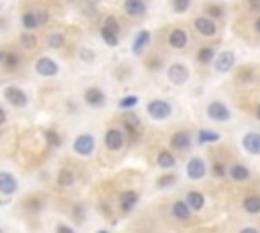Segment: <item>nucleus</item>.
<instances>
[{"label": "nucleus", "instance_id": "obj_1", "mask_svg": "<svg viewBox=\"0 0 260 233\" xmlns=\"http://www.w3.org/2000/svg\"><path fill=\"white\" fill-rule=\"evenodd\" d=\"M146 114L153 120H167L173 114V107L165 100H153V102H148V106H146Z\"/></svg>", "mask_w": 260, "mask_h": 233}, {"label": "nucleus", "instance_id": "obj_2", "mask_svg": "<svg viewBox=\"0 0 260 233\" xmlns=\"http://www.w3.org/2000/svg\"><path fill=\"white\" fill-rule=\"evenodd\" d=\"M95 148V138L92 134H79L73 140V152L77 156H92Z\"/></svg>", "mask_w": 260, "mask_h": 233}, {"label": "nucleus", "instance_id": "obj_3", "mask_svg": "<svg viewBox=\"0 0 260 233\" xmlns=\"http://www.w3.org/2000/svg\"><path fill=\"white\" fill-rule=\"evenodd\" d=\"M185 170H187V176L191 181H201L203 176L208 174V164H205V160L199 158V156H191L187 160Z\"/></svg>", "mask_w": 260, "mask_h": 233}, {"label": "nucleus", "instance_id": "obj_4", "mask_svg": "<svg viewBox=\"0 0 260 233\" xmlns=\"http://www.w3.org/2000/svg\"><path fill=\"white\" fill-rule=\"evenodd\" d=\"M205 112H208V118H210V120L220 122V124H224V122H230V120H232V112H230V107H228L224 102H212Z\"/></svg>", "mask_w": 260, "mask_h": 233}, {"label": "nucleus", "instance_id": "obj_5", "mask_svg": "<svg viewBox=\"0 0 260 233\" xmlns=\"http://www.w3.org/2000/svg\"><path fill=\"white\" fill-rule=\"evenodd\" d=\"M126 144V134L118 130V128H110L106 134H104V146L108 150H112V152H116V150H120L122 146Z\"/></svg>", "mask_w": 260, "mask_h": 233}, {"label": "nucleus", "instance_id": "obj_6", "mask_svg": "<svg viewBox=\"0 0 260 233\" xmlns=\"http://www.w3.org/2000/svg\"><path fill=\"white\" fill-rule=\"evenodd\" d=\"M167 77L171 84L175 85H183L189 81V67L183 65V63H173L169 69H167Z\"/></svg>", "mask_w": 260, "mask_h": 233}, {"label": "nucleus", "instance_id": "obj_7", "mask_svg": "<svg viewBox=\"0 0 260 233\" xmlns=\"http://www.w3.org/2000/svg\"><path fill=\"white\" fill-rule=\"evenodd\" d=\"M19 191V181L8 170H0V195L12 197Z\"/></svg>", "mask_w": 260, "mask_h": 233}, {"label": "nucleus", "instance_id": "obj_8", "mask_svg": "<svg viewBox=\"0 0 260 233\" xmlns=\"http://www.w3.org/2000/svg\"><path fill=\"white\" fill-rule=\"evenodd\" d=\"M4 100L10 104V106H15V107H24L26 104H29V98H26V93L17 87V85H8L4 87Z\"/></svg>", "mask_w": 260, "mask_h": 233}, {"label": "nucleus", "instance_id": "obj_9", "mask_svg": "<svg viewBox=\"0 0 260 233\" xmlns=\"http://www.w3.org/2000/svg\"><path fill=\"white\" fill-rule=\"evenodd\" d=\"M35 71L41 77H55L59 73V65L51 57H39L37 63H35Z\"/></svg>", "mask_w": 260, "mask_h": 233}, {"label": "nucleus", "instance_id": "obj_10", "mask_svg": "<svg viewBox=\"0 0 260 233\" xmlns=\"http://www.w3.org/2000/svg\"><path fill=\"white\" fill-rule=\"evenodd\" d=\"M234 63H236L234 51H222V53L215 57V61H213V69H215L217 73H228V71H232Z\"/></svg>", "mask_w": 260, "mask_h": 233}, {"label": "nucleus", "instance_id": "obj_11", "mask_svg": "<svg viewBox=\"0 0 260 233\" xmlns=\"http://www.w3.org/2000/svg\"><path fill=\"white\" fill-rule=\"evenodd\" d=\"M242 146L248 154L260 156V132H246L242 138Z\"/></svg>", "mask_w": 260, "mask_h": 233}, {"label": "nucleus", "instance_id": "obj_12", "mask_svg": "<svg viewBox=\"0 0 260 233\" xmlns=\"http://www.w3.org/2000/svg\"><path fill=\"white\" fill-rule=\"evenodd\" d=\"M193 26H195V31L199 35H203V37H213L217 33L215 22L212 19H208V17H197L195 22H193Z\"/></svg>", "mask_w": 260, "mask_h": 233}, {"label": "nucleus", "instance_id": "obj_13", "mask_svg": "<svg viewBox=\"0 0 260 233\" xmlns=\"http://www.w3.org/2000/svg\"><path fill=\"white\" fill-rule=\"evenodd\" d=\"M139 199H141V195L136 193V191H124V193L120 195V211L130 213L136 205H139Z\"/></svg>", "mask_w": 260, "mask_h": 233}, {"label": "nucleus", "instance_id": "obj_14", "mask_svg": "<svg viewBox=\"0 0 260 233\" xmlns=\"http://www.w3.org/2000/svg\"><path fill=\"white\" fill-rule=\"evenodd\" d=\"M84 100H86V104L90 107H100L106 102V95H104V91L100 87H88L86 93H84Z\"/></svg>", "mask_w": 260, "mask_h": 233}, {"label": "nucleus", "instance_id": "obj_15", "mask_svg": "<svg viewBox=\"0 0 260 233\" xmlns=\"http://www.w3.org/2000/svg\"><path fill=\"white\" fill-rule=\"evenodd\" d=\"M124 12L128 17H144L146 12L144 0H124Z\"/></svg>", "mask_w": 260, "mask_h": 233}, {"label": "nucleus", "instance_id": "obj_16", "mask_svg": "<svg viewBox=\"0 0 260 233\" xmlns=\"http://www.w3.org/2000/svg\"><path fill=\"white\" fill-rule=\"evenodd\" d=\"M189 144H191V136L185 130H179L171 136V148L173 150H187Z\"/></svg>", "mask_w": 260, "mask_h": 233}, {"label": "nucleus", "instance_id": "obj_17", "mask_svg": "<svg viewBox=\"0 0 260 233\" xmlns=\"http://www.w3.org/2000/svg\"><path fill=\"white\" fill-rule=\"evenodd\" d=\"M171 215L175 219H179V221H189V217H191V209H189V205L185 201H175L171 205Z\"/></svg>", "mask_w": 260, "mask_h": 233}, {"label": "nucleus", "instance_id": "obj_18", "mask_svg": "<svg viewBox=\"0 0 260 233\" xmlns=\"http://www.w3.org/2000/svg\"><path fill=\"white\" fill-rule=\"evenodd\" d=\"M148 45H150V33L148 31H139V35L134 37V43H132V53L142 55Z\"/></svg>", "mask_w": 260, "mask_h": 233}, {"label": "nucleus", "instance_id": "obj_19", "mask_svg": "<svg viewBox=\"0 0 260 233\" xmlns=\"http://www.w3.org/2000/svg\"><path fill=\"white\" fill-rule=\"evenodd\" d=\"M228 174L232 176V181H236V183H244V181H248L252 176L250 169L246 167V164H234V167L228 170Z\"/></svg>", "mask_w": 260, "mask_h": 233}, {"label": "nucleus", "instance_id": "obj_20", "mask_svg": "<svg viewBox=\"0 0 260 233\" xmlns=\"http://www.w3.org/2000/svg\"><path fill=\"white\" fill-rule=\"evenodd\" d=\"M185 203L189 205L191 211H201L205 207V197H203V193H199V191H189L187 197H185Z\"/></svg>", "mask_w": 260, "mask_h": 233}, {"label": "nucleus", "instance_id": "obj_21", "mask_svg": "<svg viewBox=\"0 0 260 233\" xmlns=\"http://www.w3.org/2000/svg\"><path fill=\"white\" fill-rule=\"evenodd\" d=\"M187 33L183 31V29H173L171 33H169V45L173 47V49H183V47H187Z\"/></svg>", "mask_w": 260, "mask_h": 233}, {"label": "nucleus", "instance_id": "obj_22", "mask_svg": "<svg viewBox=\"0 0 260 233\" xmlns=\"http://www.w3.org/2000/svg\"><path fill=\"white\" fill-rule=\"evenodd\" d=\"M122 124H124V128H126V132L130 136H136V132L141 130V120H139V116H134L132 112H126L124 116H122Z\"/></svg>", "mask_w": 260, "mask_h": 233}, {"label": "nucleus", "instance_id": "obj_23", "mask_svg": "<svg viewBox=\"0 0 260 233\" xmlns=\"http://www.w3.org/2000/svg\"><path fill=\"white\" fill-rule=\"evenodd\" d=\"M242 207L246 213L250 215H258L260 213V195H248L242 201Z\"/></svg>", "mask_w": 260, "mask_h": 233}, {"label": "nucleus", "instance_id": "obj_24", "mask_svg": "<svg viewBox=\"0 0 260 233\" xmlns=\"http://www.w3.org/2000/svg\"><path fill=\"white\" fill-rule=\"evenodd\" d=\"M175 156L169 152V150H161V152L157 154V167L159 169H165V170H169V169H173L175 167Z\"/></svg>", "mask_w": 260, "mask_h": 233}, {"label": "nucleus", "instance_id": "obj_25", "mask_svg": "<svg viewBox=\"0 0 260 233\" xmlns=\"http://www.w3.org/2000/svg\"><path fill=\"white\" fill-rule=\"evenodd\" d=\"M215 49L213 47H201L199 51H197V61L201 63V65H208V63H213L215 61Z\"/></svg>", "mask_w": 260, "mask_h": 233}, {"label": "nucleus", "instance_id": "obj_26", "mask_svg": "<svg viewBox=\"0 0 260 233\" xmlns=\"http://www.w3.org/2000/svg\"><path fill=\"white\" fill-rule=\"evenodd\" d=\"M217 140H222V136L217 134V132L205 130V128L197 132V142H199V144H213V142H217Z\"/></svg>", "mask_w": 260, "mask_h": 233}, {"label": "nucleus", "instance_id": "obj_27", "mask_svg": "<svg viewBox=\"0 0 260 233\" xmlns=\"http://www.w3.org/2000/svg\"><path fill=\"white\" fill-rule=\"evenodd\" d=\"M73 181H75V174H73V170H70V169H63V170H59V172H57V185H59L61 189L71 187V185H73Z\"/></svg>", "mask_w": 260, "mask_h": 233}, {"label": "nucleus", "instance_id": "obj_28", "mask_svg": "<svg viewBox=\"0 0 260 233\" xmlns=\"http://www.w3.org/2000/svg\"><path fill=\"white\" fill-rule=\"evenodd\" d=\"M21 22L26 31H35L39 29V21H37V15L35 12H24V15L21 17Z\"/></svg>", "mask_w": 260, "mask_h": 233}, {"label": "nucleus", "instance_id": "obj_29", "mask_svg": "<svg viewBox=\"0 0 260 233\" xmlns=\"http://www.w3.org/2000/svg\"><path fill=\"white\" fill-rule=\"evenodd\" d=\"M41 209H43V201H41V199H37V197H31L29 201H26L24 203V211L26 213H39Z\"/></svg>", "mask_w": 260, "mask_h": 233}, {"label": "nucleus", "instance_id": "obj_30", "mask_svg": "<svg viewBox=\"0 0 260 233\" xmlns=\"http://www.w3.org/2000/svg\"><path fill=\"white\" fill-rule=\"evenodd\" d=\"M102 29L110 31V33H116V35H120V24H118V19H116V17H106Z\"/></svg>", "mask_w": 260, "mask_h": 233}, {"label": "nucleus", "instance_id": "obj_31", "mask_svg": "<svg viewBox=\"0 0 260 233\" xmlns=\"http://www.w3.org/2000/svg\"><path fill=\"white\" fill-rule=\"evenodd\" d=\"M175 181H177V174H173V172H167V174L159 176V181H157V187H159V189H167V187H171V185H173Z\"/></svg>", "mask_w": 260, "mask_h": 233}, {"label": "nucleus", "instance_id": "obj_32", "mask_svg": "<svg viewBox=\"0 0 260 233\" xmlns=\"http://www.w3.org/2000/svg\"><path fill=\"white\" fill-rule=\"evenodd\" d=\"M136 104H139V98H136V95H126V98H122L118 102V107L120 109H126V112H128V109H132Z\"/></svg>", "mask_w": 260, "mask_h": 233}, {"label": "nucleus", "instance_id": "obj_33", "mask_svg": "<svg viewBox=\"0 0 260 233\" xmlns=\"http://www.w3.org/2000/svg\"><path fill=\"white\" fill-rule=\"evenodd\" d=\"M47 43H49V47H53V49H61V47L65 45V39H63V35L53 33V35L47 37Z\"/></svg>", "mask_w": 260, "mask_h": 233}, {"label": "nucleus", "instance_id": "obj_34", "mask_svg": "<svg viewBox=\"0 0 260 233\" xmlns=\"http://www.w3.org/2000/svg\"><path fill=\"white\" fill-rule=\"evenodd\" d=\"M100 35H102V39L106 41V45H108V47H116V45H118V35H116V33H110V31L102 29Z\"/></svg>", "mask_w": 260, "mask_h": 233}, {"label": "nucleus", "instance_id": "obj_35", "mask_svg": "<svg viewBox=\"0 0 260 233\" xmlns=\"http://www.w3.org/2000/svg\"><path fill=\"white\" fill-rule=\"evenodd\" d=\"M171 4H173V10H175V12H179V15H183V12H187V10H189L191 0H171Z\"/></svg>", "mask_w": 260, "mask_h": 233}, {"label": "nucleus", "instance_id": "obj_36", "mask_svg": "<svg viewBox=\"0 0 260 233\" xmlns=\"http://www.w3.org/2000/svg\"><path fill=\"white\" fill-rule=\"evenodd\" d=\"M45 140H47V144L49 146H61V136L57 134V132H53V130H47L45 132Z\"/></svg>", "mask_w": 260, "mask_h": 233}, {"label": "nucleus", "instance_id": "obj_37", "mask_svg": "<svg viewBox=\"0 0 260 233\" xmlns=\"http://www.w3.org/2000/svg\"><path fill=\"white\" fill-rule=\"evenodd\" d=\"M21 45H23L24 49H33V47L37 45V37H35V35H29V33H23V35H21Z\"/></svg>", "mask_w": 260, "mask_h": 233}, {"label": "nucleus", "instance_id": "obj_38", "mask_svg": "<svg viewBox=\"0 0 260 233\" xmlns=\"http://www.w3.org/2000/svg\"><path fill=\"white\" fill-rule=\"evenodd\" d=\"M8 69H17L19 67V63H21V59H19V55H15V53H8L6 57H4V61H2Z\"/></svg>", "mask_w": 260, "mask_h": 233}, {"label": "nucleus", "instance_id": "obj_39", "mask_svg": "<svg viewBox=\"0 0 260 233\" xmlns=\"http://www.w3.org/2000/svg\"><path fill=\"white\" fill-rule=\"evenodd\" d=\"M71 215H73V221H75V223H84V219H86V209H84V205H75L73 211H71Z\"/></svg>", "mask_w": 260, "mask_h": 233}, {"label": "nucleus", "instance_id": "obj_40", "mask_svg": "<svg viewBox=\"0 0 260 233\" xmlns=\"http://www.w3.org/2000/svg\"><path fill=\"white\" fill-rule=\"evenodd\" d=\"M212 174L215 176V179H224V176L228 174V170H226V167H224L222 162H215L213 169H212Z\"/></svg>", "mask_w": 260, "mask_h": 233}, {"label": "nucleus", "instance_id": "obj_41", "mask_svg": "<svg viewBox=\"0 0 260 233\" xmlns=\"http://www.w3.org/2000/svg\"><path fill=\"white\" fill-rule=\"evenodd\" d=\"M79 57H81V61L92 63V61H94V57H95V53H94V51H90V49H81V51H79Z\"/></svg>", "mask_w": 260, "mask_h": 233}, {"label": "nucleus", "instance_id": "obj_42", "mask_svg": "<svg viewBox=\"0 0 260 233\" xmlns=\"http://www.w3.org/2000/svg\"><path fill=\"white\" fill-rule=\"evenodd\" d=\"M55 233H77V231L73 227H70V225H65V223H59L55 227Z\"/></svg>", "mask_w": 260, "mask_h": 233}, {"label": "nucleus", "instance_id": "obj_43", "mask_svg": "<svg viewBox=\"0 0 260 233\" xmlns=\"http://www.w3.org/2000/svg\"><path fill=\"white\" fill-rule=\"evenodd\" d=\"M208 15L217 19V17H222V15H224V10H222L220 6H210V8H208Z\"/></svg>", "mask_w": 260, "mask_h": 233}, {"label": "nucleus", "instance_id": "obj_44", "mask_svg": "<svg viewBox=\"0 0 260 233\" xmlns=\"http://www.w3.org/2000/svg\"><path fill=\"white\" fill-rule=\"evenodd\" d=\"M37 15V21H39V26L41 24H45L47 22V19H49V15H47V10H41V12H35Z\"/></svg>", "mask_w": 260, "mask_h": 233}, {"label": "nucleus", "instance_id": "obj_45", "mask_svg": "<svg viewBox=\"0 0 260 233\" xmlns=\"http://www.w3.org/2000/svg\"><path fill=\"white\" fill-rule=\"evenodd\" d=\"M4 124H6V112L0 107V126H4Z\"/></svg>", "mask_w": 260, "mask_h": 233}, {"label": "nucleus", "instance_id": "obj_46", "mask_svg": "<svg viewBox=\"0 0 260 233\" xmlns=\"http://www.w3.org/2000/svg\"><path fill=\"white\" fill-rule=\"evenodd\" d=\"M250 6H252L254 12H258V8H260V0H250Z\"/></svg>", "mask_w": 260, "mask_h": 233}, {"label": "nucleus", "instance_id": "obj_47", "mask_svg": "<svg viewBox=\"0 0 260 233\" xmlns=\"http://www.w3.org/2000/svg\"><path fill=\"white\" fill-rule=\"evenodd\" d=\"M240 233H258V229L256 227H244V229H240Z\"/></svg>", "mask_w": 260, "mask_h": 233}, {"label": "nucleus", "instance_id": "obj_48", "mask_svg": "<svg viewBox=\"0 0 260 233\" xmlns=\"http://www.w3.org/2000/svg\"><path fill=\"white\" fill-rule=\"evenodd\" d=\"M254 31L260 35V19H256V22H254Z\"/></svg>", "mask_w": 260, "mask_h": 233}, {"label": "nucleus", "instance_id": "obj_49", "mask_svg": "<svg viewBox=\"0 0 260 233\" xmlns=\"http://www.w3.org/2000/svg\"><path fill=\"white\" fill-rule=\"evenodd\" d=\"M4 57H6V53H2V51H0V63L4 61Z\"/></svg>", "mask_w": 260, "mask_h": 233}, {"label": "nucleus", "instance_id": "obj_50", "mask_svg": "<svg viewBox=\"0 0 260 233\" xmlns=\"http://www.w3.org/2000/svg\"><path fill=\"white\" fill-rule=\"evenodd\" d=\"M256 118H258V120H260V106H258V107H256Z\"/></svg>", "mask_w": 260, "mask_h": 233}, {"label": "nucleus", "instance_id": "obj_51", "mask_svg": "<svg viewBox=\"0 0 260 233\" xmlns=\"http://www.w3.org/2000/svg\"><path fill=\"white\" fill-rule=\"evenodd\" d=\"M95 233H110V231H106V229H102V231H95Z\"/></svg>", "mask_w": 260, "mask_h": 233}, {"label": "nucleus", "instance_id": "obj_52", "mask_svg": "<svg viewBox=\"0 0 260 233\" xmlns=\"http://www.w3.org/2000/svg\"><path fill=\"white\" fill-rule=\"evenodd\" d=\"M0 233H4V231H2V229H0Z\"/></svg>", "mask_w": 260, "mask_h": 233}]
</instances>
